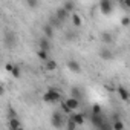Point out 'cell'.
<instances>
[{
	"label": "cell",
	"instance_id": "14",
	"mask_svg": "<svg viewBox=\"0 0 130 130\" xmlns=\"http://www.w3.org/2000/svg\"><path fill=\"white\" fill-rule=\"evenodd\" d=\"M19 127H22V122L19 121V118H11L9 119V130H15Z\"/></svg>",
	"mask_w": 130,
	"mask_h": 130
},
{
	"label": "cell",
	"instance_id": "11",
	"mask_svg": "<svg viewBox=\"0 0 130 130\" xmlns=\"http://www.w3.org/2000/svg\"><path fill=\"white\" fill-rule=\"evenodd\" d=\"M43 32H44V37H46V38H52V37H54V26L49 25V23L44 25V26H43Z\"/></svg>",
	"mask_w": 130,
	"mask_h": 130
},
{
	"label": "cell",
	"instance_id": "24",
	"mask_svg": "<svg viewBox=\"0 0 130 130\" xmlns=\"http://www.w3.org/2000/svg\"><path fill=\"white\" fill-rule=\"evenodd\" d=\"M37 55H38L41 60H44V61H47V60H49V57H47V52H44V51H40V49H38V51H37Z\"/></svg>",
	"mask_w": 130,
	"mask_h": 130
},
{
	"label": "cell",
	"instance_id": "17",
	"mask_svg": "<svg viewBox=\"0 0 130 130\" xmlns=\"http://www.w3.org/2000/svg\"><path fill=\"white\" fill-rule=\"evenodd\" d=\"M66 125H68V130H75L78 125L75 124V121H74V118H72V115H69V119H68V122H66Z\"/></svg>",
	"mask_w": 130,
	"mask_h": 130
},
{
	"label": "cell",
	"instance_id": "31",
	"mask_svg": "<svg viewBox=\"0 0 130 130\" xmlns=\"http://www.w3.org/2000/svg\"><path fill=\"white\" fill-rule=\"evenodd\" d=\"M15 130H25V128H23V127H19V128H15Z\"/></svg>",
	"mask_w": 130,
	"mask_h": 130
},
{
	"label": "cell",
	"instance_id": "13",
	"mask_svg": "<svg viewBox=\"0 0 130 130\" xmlns=\"http://www.w3.org/2000/svg\"><path fill=\"white\" fill-rule=\"evenodd\" d=\"M71 93H72V98H77L78 101L83 98V92H81V89H80L78 86H74V87L71 89Z\"/></svg>",
	"mask_w": 130,
	"mask_h": 130
},
{
	"label": "cell",
	"instance_id": "3",
	"mask_svg": "<svg viewBox=\"0 0 130 130\" xmlns=\"http://www.w3.org/2000/svg\"><path fill=\"white\" fill-rule=\"evenodd\" d=\"M98 6H100L101 12H103L104 15H109V14H112V11H113V3L110 2V0H101V2L98 3Z\"/></svg>",
	"mask_w": 130,
	"mask_h": 130
},
{
	"label": "cell",
	"instance_id": "1",
	"mask_svg": "<svg viewBox=\"0 0 130 130\" xmlns=\"http://www.w3.org/2000/svg\"><path fill=\"white\" fill-rule=\"evenodd\" d=\"M43 101L46 103H58L61 101V93L55 89H49L44 95H43Z\"/></svg>",
	"mask_w": 130,
	"mask_h": 130
},
{
	"label": "cell",
	"instance_id": "28",
	"mask_svg": "<svg viewBox=\"0 0 130 130\" xmlns=\"http://www.w3.org/2000/svg\"><path fill=\"white\" fill-rule=\"evenodd\" d=\"M100 130H113V128H112V127H110V125H109V124L106 122V124H104V125H103V127H101Z\"/></svg>",
	"mask_w": 130,
	"mask_h": 130
},
{
	"label": "cell",
	"instance_id": "29",
	"mask_svg": "<svg viewBox=\"0 0 130 130\" xmlns=\"http://www.w3.org/2000/svg\"><path fill=\"white\" fill-rule=\"evenodd\" d=\"M11 118H17V116H15V110H14V109H11V110H9V119H11Z\"/></svg>",
	"mask_w": 130,
	"mask_h": 130
},
{
	"label": "cell",
	"instance_id": "8",
	"mask_svg": "<svg viewBox=\"0 0 130 130\" xmlns=\"http://www.w3.org/2000/svg\"><path fill=\"white\" fill-rule=\"evenodd\" d=\"M100 58L101 60H106V61H110L113 58V54H112L110 49H101L100 51Z\"/></svg>",
	"mask_w": 130,
	"mask_h": 130
},
{
	"label": "cell",
	"instance_id": "5",
	"mask_svg": "<svg viewBox=\"0 0 130 130\" xmlns=\"http://www.w3.org/2000/svg\"><path fill=\"white\" fill-rule=\"evenodd\" d=\"M38 47H40V51L49 52V49H51V41H49V38H46V37L40 38V41H38Z\"/></svg>",
	"mask_w": 130,
	"mask_h": 130
},
{
	"label": "cell",
	"instance_id": "4",
	"mask_svg": "<svg viewBox=\"0 0 130 130\" xmlns=\"http://www.w3.org/2000/svg\"><path fill=\"white\" fill-rule=\"evenodd\" d=\"M68 68L69 71H72L74 74H80L81 72V66H80V63L77 60H69L68 61Z\"/></svg>",
	"mask_w": 130,
	"mask_h": 130
},
{
	"label": "cell",
	"instance_id": "23",
	"mask_svg": "<svg viewBox=\"0 0 130 130\" xmlns=\"http://www.w3.org/2000/svg\"><path fill=\"white\" fill-rule=\"evenodd\" d=\"M92 115H101V106L100 104H93L92 106Z\"/></svg>",
	"mask_w": 130,
	"mask_h": 130
},
{
	"label": "cell",
	"instance_id": "27",
	"mask_svg": "<svg viewBox=\"0 0 130 130\" xmlns=\"http://www.w3.org/2000/svg\"><path fill=\"white\" fill-rule=\"evenodd\" d=\"M5 69H6L8 72H12V69H14V64H12V63H8L6 66H5Z\"/></svg>",
	"mask_w": 130,
	"mask_h": 130
},
{
	"label": "cell",
	"instance_id": "9",
	"mask_svg": "<svg viewBox=\"0 0 130 130\" xmlns=\"http://www.w3.org/2000/svg\"><path fill=\"white\" fill-rule=\"evenodd\" d=\"M66 104L69 106V109H71V110H77V109L80 107V101H78L77 98H72V96L66 100Z\"/></svg>",
	"mask_w": 130,
	"mask_h": 130
},
{
	"label": "cell",
	"instance_id": "15",
	"mask_svg": "<svg viewBox=\"0 0 130 130\" xmlns=\"http://www.w3.org/2000/svg\"><path fill=\"white\" fill-rule=\"evenodd\" d=\"M60 110H61V113H66V115H72V110L69 109V106L66 104V101H60Z\"/></svg>",
	"mask_w": 130,
	"mask_h": 130
},
{
	"label": "cell",
	"instance_id": "19",
	"mask_svg": "<svg viewBox=\"0 0 130 130\" xmlns=\"http://www.w3.org/2000/svg\"><path fill=\"white\" fill-rule=\"evenodd\" d=\"M63 8L66 9L68 12H74V9H75V3H74V2H64Z\"/></svg>",
	"mask_w": 130,
	"mask_h": 130
},
{
	"label": "cell",
	"instance_id": "16",
	"mask_svg": "<svg viewBox=\"0 0 130 130\" xmlns=\"http://www.w3.org/2000/svg\"><path fill=\"white\" fill-rule=\"evenodd\" d=\"M112 128H113V130H124V122L118 118V119H115V121L112 122Z\"/></svg>",
	"mask_w": 130,
	"mask_h": 130
},
{
	"label": "cell",
	"instance_id": "6",
	"mask_svg": "<svg viewBox=\"0 0 130 130\" xmlns=\"http://www.w3.org/2000/svg\"><path fill=\"white\" fill-rule=\"evenodd\" d=\"M116 90H118V93H119V96H121V100H122V101H128V100H130V93H128V90H127L125 87L118 86V87H116Z\"/></svg>",
	"mask_w": 130,
	"mask_h": 130
},
{
	"label": "cell",
	"instance_id": "18",
	"mask_svg": "<svg viewBox=\"0 0 130 130\" xmlns=\"http://www.w3.org/2000/svg\"><path fill=\"white\" fill-rule=\"evenodd\" d=\"M72 23H74V26H77V28H80L81 26V17L78 15V14H72Z\"/></svg>",
	"mask_w": 130,
	"mask_h": 130
},
{
	"label": "cell",
	"instance_id": "7",
	"mask_svg": "<svg viewBox=\"0 0 130 130\" xmlns=\"http://www.w3.org/2000/svg\"><path fill=\"white\" fill-rule=\"evenodd\" d=\"M92 124L95 125V127H98V130L106 124V121L101 118V115H92Z\"/></svg>",
	"mask_w": 130,
	"mask_h": 130
},
{
	"label": "cell",
	"instance_id": "20",
	"mask_svg": "<svg viewBox=\"0 0 130 130\" xmlns=\"http://www.w3.org/2000/svg\"><path fill=\"white\" fill-rule=\"evenodd\" d=\"M46 69H47V71H55V69H57V61L47 60V61H46Z\"/></svg>",
	"mask_w": 130,
	"mask_h": 130
},
{
	"label": "cell",
	"instance_id": "25",
	"mask_svg": "<svg viewBox=\"0 0 130 130\" xmlns=\"http://www.w3.org/2000/svg\"><path fill=\"white\" fill-rule=\"evenodd\" d=\"M121 25L122 26H130V19L128 17H122L121 19Z\"/></svg>",
	"mask_w": 130,
	"mask_h": 130
},
{
	"label": "cell",
	"instance_id": "21",
	"mask_svg": "<svg viewBox=\"0 0 130 130\" xmlns=\"http://www.w3.org/2000/svg\"><path fill=\"white\" fill-rule=\"evenodd\" d=\"M12 77L14 78H20V75H22V71H20V68L19 66H15V64H14V69H12Z\"/></svg>",
	"mask_w": 130,
	"mask_h": 130
},
{
	"label": "cell",
	"instance_id": "30",
	"mask_svg": "<svg viewBox=\"0 0 130 130\" xmlns=\"http://www.w3.org/2000/svg\"><path fill=\"white\" fill-rule=\"evenodd\" d=\"M122 5H124V6H127V8H130V0H124Z\"/></svg>",
	"mask_w": 130,
	"mask_h": 130
},
{
	"label": "cell",
	"instance_id": "26",
	"mask_svg": "<svg viewBox=\"0 0 130 130\" xmlns=\"http://www.w3.org/2000/svg\"><path fill=\"white\" fill-rule=\"evenodd\" d=\"M26 5H29V6L35 8V6H38L40 3H38V2H32V0H26Z\"/></svg>",
	"mask_w": 130,
	"mask_h": 130
},
{
	"label": "cell",
	"instance_id": "12",
	"mask_svg": "<svg viewBox=\"0 0 130 130\" xmlns=\"http://www.w3.org/2000/svg\"><path fill=\"white\" fill-rule=\"evenodd\" d=\"M72 118H74V121H75L77 125H83L86 122V118H84L83 113H72Z\"/></svg>",
	"mask_w": 130,
	"mask_h": 130
},
{
	"label": "cell",
	"instance_id": "2",
	"mask_svg": "<svg viewBox=\"0 0 130 130\" xmlns=\"http://www.w3.org/2000/svg\"><path fill=\"white\" fill-rule=\"evenodd\" d=\"M51 122H52V125L55 127V128H61L64 124V119H63V113L61 112H55L54 115H52V118H51Z\"/></svg>",
	"mask_w": 130,
	"mask_h": 130
},
{
	"label": "cell",
	"instance_id": "10",
	"mask_svg": "<svg viewBox=\"0 0 130 130\" xmlns=\"http://www.w3.org/2000/svg\"><path fill=\"white\" fill-rule=\"evenodd\" d=\"M68 15H69V12L64 9V8H58V9H57V14H55V17H57L60 22H64Z\"/></svg>",
	"mask_w": 130,
	"mask_h": 130
},
{
	"label": "cell",
	"instance_id": "22",
	"mask_svg": "<svg viewBox=\"0 0 130 130\" xmlns=\"http://www.w3.org/2000/svg\"><path fill=\"white\" fill-rule=\"evenodd\" d=\"M103 41H106V43H112V41H113V37H112V34H109V32H104V34H103Z\"/></svg>",
	"mask_w": 130,
	"mask_h": 130
}]
</instances>
